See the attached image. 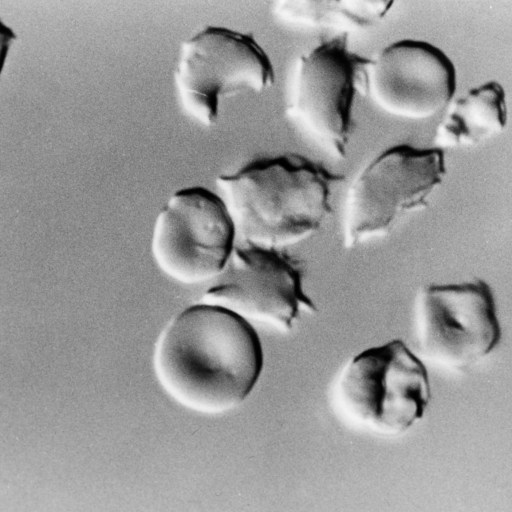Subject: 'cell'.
Listing matches in <instances>:
<instances>
[{"mask_svg": "<svg viewBox=\"0 0 512 512\" xmlns=\"http://www.w3.org/2000/svg\"><path fill=\"white\" fill-rule=\"evenodd\" d=\"M456 86L455 66L440 48L422 40L401 39L369 58L359 91L390 116L421 121L442 113Z\"/></svg>", "mask_w": 512, "mask_h": 512, "instance_id": "cell-10", "label": "cell"}, {"mask_svg": "<svg viewBox=\"0 0 512 512\" xmlns=\"http://www.w3.org/2000/svg\"><path fill=\"white\" fill-rule=\"evenodd\" d=\"M443 150L393 145L367 163L348 188L342 239L353 248L385 237L398 220L427 206L446 175Z\"/></svg>", "mask_w": 512, "mask_h": 512, "instance_id": "cell-4", "label": "cell"}, {"mask_svg": "<svg viewBox=\"0 0 512 512\" xmlns=\"http://www.w3.org/2000/svg\"><path fill=\"white\" fill-rule=\"evenodd\" d=\"M235 244L234 225L219 194L196 186L174 192L157 215L151 254L166 276L191 285L214 280Z\"/></svg>", "mask_w": 512, "mask_h": 512, "instance_id": "cell-7", "label": "cell"}, {"mask_svg": "<svg viewBox=\"0 0 512 512\" xmlns=\"http://www.w3.org/2000/svg\"><path fill=\"white\" fill-rule=\"evenodd\" d=\"M344 176L288 153L249 161L216 185L236 243L284 249L316 233L332 213L331 193Z\"/></svg>", "mask_w": 512, "mask_h": 512, "instance_id": "cell-2", "label": "cell"}, {"mask_svg": "<svg viewBox=\"0 0 512 512\" xmlns=\"http://www.w3.org/2000/svg\"><path fill=\"white\" fill-rule=\"evenodd\" d=\"M263 364L262 344L251 323L203 302L175 315L153 352L154 373L165 393L205 415L240 406L257 384Z\"/></svg>", "mask_w": 512, "mask_h": 512, "instance_id": "cell-1", "label": "cell"}, {"mask_svg": "<svg viewBox=\"0 0 512 512\" xmlns=\"http://www.w3.org/2000/svg\"><path fill=\"white\" fill-rule=\"evenodd\" d=\"M436 126L434 147H471L499 133L507 124L505 91L496 81L471 88L452 99Z\"/></svg>", "mask_w": 512, "mask_h": 512, "instance_id": "cell-11", "label": "cell"}, {"mask_svg": "<svg viewBox=\"0 0 512 512\" xmlns=\"http://www.w3.org/2000/svg\"><path fill=\"white\" fill-rule=\"evenodd\" d=\"M414 338L435 364L465 371L489 356L501 340L494 293L484 280L431 284L414 309Z\"/></svg>", "mask_w": 512, "mask_h": 512, "instance_id": "cell-6", "label": "cell"}, {"mask_svg": "<svg viewBox=\"0 0 512 512\" xmlns=\"http://www.w3.org/2000/svg\"><path fill=\"white\" fill-rule=\"evenodd\" d=\"M393 4L394 1L284 0L273 4V12L290 23L346 31L374 26L387 15Z\"/></svg>", "mask_w": 512, "mask_h": 512, "instance_id": "cell-12", "label": "cell"}, {"mask_svg": "<svg viewBox=\"0 0 512 512\" xmlns=\"http://www.w3.org/2000/svg\"><path fill=\"white\" fill-rule=\"evenodd\" d=\"M201 302L284 331L292 329L302 311L316 310L303 289V265L298 259L284 249L244 243L235 244Z\"/></svg>", "mask_w": 512, "mask_h": 512, "instance_id": "cell-9", "label": "cell"}, {"mask_svg": "<svg viewBox=\"0 0 512 512\" xmlns=\"http://www.w3.org/2000/svg\"><path fill=\"white\" fill-rule=\"evenodd\" d=\"M369 58L354 52L347 33L322 38L298 60L287 114L335 158H344L353 105Z\"/></svg>", "mask_w": 512, "mask_h": 512, "instance_id": "cell-8", "label": "cell"}, {"mask_svg": "<svg viewBox=\"0 0 512 512\" xmlns=\"http://www.w3.org/2000/svg\"><path fill=\"white\" fill-rule=\"evenodd\" d=\"M173 81L183 111L209 127L222 98L261 94L274 85L275 72L252 33L207 26L181 43Z\"/></svg>", "mask_w": 512, "mask_h": 512, "instance_id": "cell-5", "label": "cell"}, {"mask_svg": "<svg viewBox=\"0 0 512 512\" xmlns=\"http://www.w3.org/2000/svg\"><path fill=\"white\" fill-rule=\"evenodd\" d=\"M336 402L353 423L381 435H398L420 420L431 388L422 360L400 339L367 348L338 375Z\"/></svg>", "mask_w": 512, "mask_h": 512, "instance_id": "cell-3", "label": "cell"}]
</instances>
